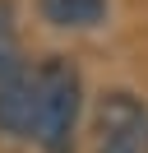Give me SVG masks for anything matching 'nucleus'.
Here are the masks:
<instances>
[{"label":"nucleus","instance_id":"20e7f679","mask_svg":"<svg viewBox=\"0 0 148 153\" xmlns=\"http://www.w3.org/2000/svg\"><path fill=\"white\" fill-rule=\"evenodd\" d=\"M42 19L56 28H97L107 19V0H37Z\"/></svg>","mask_w":148,"mask_h":153},{"label":"nucleus","instance_id":"f257e3e1","mask_svg":"<svg viewBox=\"0 0 148 153\" xmlns=\"http://www.w3.org/2000/svg\"><path fill=\"white\" fill-rule=\"evenodd\" d=\"M79 107H83V79L74 70V60L46 56L42 65H33V121H28V139L42 153H74Z\"/></svg>","mask_w":148,"mask_h":153},{"label":"nucleus","instance_id":"7ed1b4c3","mask_svg":"<svg viewBox=\"0 0 148 153\" xmlns=\"http://www.w3.org/2000/svg\"><path fill=\"white\" fill-rule=\"evenodd\" d=\"M97 153H148V107L134 93H107L92 116Z\"/></svg>","mask_w":148,"mask_h":153},{"label":"nucleus","instance_id":"f03ea898","mask_svg":"<svg viewBox=\"0 0 148 153\" xmlns=\"http://www.w3.org/2000/svg\"><path fill=\"white\" fill-rule=\"evenodd\" d=\"M28 121H33V65L18 51L9 0H0V134L28 139Z\"/></svg>","mask_w":148,"mask_h":153}]
</instances>
